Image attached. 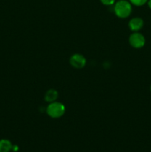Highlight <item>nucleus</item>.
<instances>
[{"label": "nucleus", "instance_id": "obj_1", "mask_svg": "<svg viewBox=\"0 0 151 152\" xmlns=\"http://www.w3.org/2000/svg\"><path fill=\"white\" fill-rule=\"evenodd\" d=\"M132 4L127 0H118L114 4V12L118 17L127 18L132 13Z\"/></svg>", "mask_w": 151, "mask_h": 152}, {"label": "nucleus", "instance_id": "obj_3", "mask_svg": "<svg viewBox=\"0 0 151 152\" xmlns=\"http://www.w3.org/2000/svg\"><path fill=\"white\" fill-rule=\"evenodd\" d=\"M129 42L133 48L139 49L144 46L146 40L143 34L139 32H134L129 37Z\"/></svg>", "mask_w": 151, "mask_h": 152}, {"label": "nucleus", "instance_id": "obj_8", "mask_svg": "<svg viewBox=\"0 0 151 152\" xmlns=\"http://www.w3.org/2000/svg\"><path fill=\"white\" fill-rule=\"evenodd\" d=\"M147 1L148 0H129V1L132 4H133L135 6H138V7H139V6H143L144 4H145L147 2Z\"/></svg>", "mask_w": 151, "mask_h": 152}, {"label": "nucleus", "instance_id": "obj_9", "mask_svg": "<svg viewBox=\"0 0 151 152\" xmlns=\"http://www.w3.org/2000/svg\"><path fill=\"white\" fill-rule=\"evenodd\" d=\"M101 2L106 6H111L113 5L115 3V0H100Z\"/></svg>", "mask_w": 151, "mask_h": 152}, {"label": "nucleus", "instance_id": "obj_4", "mask_svg": "<svg viewBox=\"0 0 151 152\" xmlns=\"http://www.w3.org/2000/svg\"><path fill=\"white\" fill-rule=\"evenodd\" d=\"M86 59L83 55L79 53H75L70 58V63L73 68L80 69L85 66L86 65Z\"/></svg>", "mask_w": 151, "mask_h": 152}, {"label": "nucleus", "instance_id": "obj_10", "mask_svg": "<svg viewBox=\"0 0 151 152\" xmlns=\"http://www.w3.org/2000/svg\"><path fill=\"white\" fill-rule=\"evenodd\" d=\"M147 3V5L149 7V8L151 9V0H148Z\"/></svg>", "mask_w": 151, "mask_h": 152}, {"label": "nucleus", "instance_id": "obj_2", "mask_svg": "<svg viewBox=\"0 0 151 152\" xmlns=\"http://www.w3.org/2000/svg\"><path fill=\"white\" fill-rule=\"evenodd\" d=\"M46 111L52 118H59L65 114V106L62 102L55 101L49 104Z\"/></svg>", "mask_w": 151, "mask_h": 152}, {"label": "nucleus", "instance_id": "obj_6", "mask_svg": "<svg viewBox=\"0 0 151 152\" xmlns=\"http://www.w3.org/2000/svg\"><path fill=\"white\" fill-rule=\"evenodd\" d=\"M58 92L55 89H50L46 92L45 95H44V99L46 102H53L56 100L58 98Z\"/></svg>", "mask_w": 151, "mask_h": 152}, {"label": "nucleus", "instance_id": "obj_5", "mask_svg": "<svg viewBox=\"0 0 151 152\" xmlns=\"http://www.w3.org/2000/svg\"><path fill=\"white\" fill-rule=\"evenodd\" d=\"M129 28L133 32H138L144 26V20L140 17H134L129 22Z\"/></svg>", "mask_w": 151, "mask_h": 152}, {"label": "nucleus", "instance_id": "obj_7", "mask_svg": "<svg viewBox=\"0 0 151 152\" xmlns=\"http://www.w3.org/2000/svg\"><path fill=\"white\" fill-rule=\"evenodd\" d=\"M13 145L8 140H0V152H10L12 150Z\"/></svg>", "mask_w": 151, "mask_h": 152}, {"label": "nucleus", "instance_id": "obj_11", "mask_svg": "<svg viewBox=\"0 0 151 152\" xmlns=\"http://www.w3.org/2000/svg\"><path fill=\"white\" fill-rule=\"evenodd\" d=\"M150 91H151V86H150Z\"/></svg>", "mask_w": 151, "mask_h": 152}]
</instances>
